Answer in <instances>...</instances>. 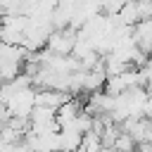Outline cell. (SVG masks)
Wrapping results in <instances>:
<instances>
[{
	"mask_svg": "<svg viewBox=\"0 0 152 152\" xmlns=\"http://www.w3.org/2000/svg\"><path fill=\"white\" fill-rule=\"evenodd\" d=\"M83 112V100H78V97H71V100H66L62 107H57V112H55V119H57V126L59 128H69L74 121H76V116Z\"/></svg>",
	"mask_w": 152,
	"mask_h": 152,
	"instance_id": "obj_3",
	"label": "cell"
},
{
	"mask_svg": "<svg viewBox=\"0 0 152 152\" xmlns=\"http://www.w3.org/2000/svg\"><path fill=\"white\" fill-rule=\"evenodd\" d=\"M83 135L74 128H59L57 131V150L59 152H78Z\"/></svg>",
	"mask_w": 152,
	"mask_h": 152,
	"instance_id": "obj_4",
	"label": "cell"
},
{
	"mask_svg": "<svg viewBox=\"0 0 152 152\" xmlns=\"http://www.w3.org/2000/svg\"><path fill=\"white\" fill-rule=\"evenodd\" d=\"M78 152H102V138L97 133H86L81 140Z\"/></svg>",
	"mask_w": 152,
	"mask_h": 152,
	"instance_id": "obj_5",
	"label": "cell"
},
{
	"mask_svg": "<svg viewBox=\"0 0 152 152\" xmlns=\"http://www.w3.org/2000/svg\"><path fill=\"white\" fill-rule=\"evenodd\" d=\"M76 38H78V31L66 26V28H55L45 43V48L55 55H71L74 52V45H76Z\"/></svg>",
	"mask_w": 152,
	"mask_h": 152,
	"instance_id": "obj_1",
	"label": "cell"
},
{
	"mask_svg": "<svg viewBox=\"0 0 152 152\" xmlns=\"http://www.w3.org/2000/svg\"><path fill=\"white\" fill-rule=\"evenodd\" d=\"M74 95L64 93V90H52V88H36V104L38 107H48L52 112H57V107H62L66 100H71Z\"/></svg>",
	"mask_w": 152,
	"mask_h": 152,
	"instance_id": "obj_2",
	"label": "cell"
}]
</instances>
